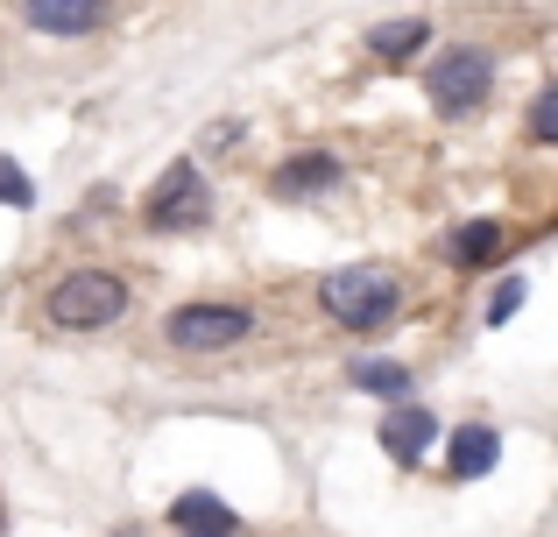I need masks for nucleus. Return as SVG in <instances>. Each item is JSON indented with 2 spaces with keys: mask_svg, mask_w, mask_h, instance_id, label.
<instances>
[{
  "mask_svg": "<svg viewBox=\"0 0 558 537\" xmlns=\"http://www.w3.org/2000/svg\"><path fill=\"white\" fill-rule=\"evenodd\" d=\"M332 184H340V156H332V149H298L290 163L269 170L276 198H318V192H332Z\"/></svg>",
  "mask_w": 558,
  "mask_h": 537,
  "instance_id": "nucleus-8",
  "label": "nucleus"
},
{
  "mask_svg": "<svg viewBox=\"0 0 558 537\" xmlns=\"http://www.w3.org/2000/svg\"><path fill=\"white\" fill-rule=\"evenodd\" d=\"M424 42H432V22H424V14H403V22H375L368 28V57L375 64H410Z\"/></svg>",
  "mask_w": 558,
  "mask_h": 537,
  "instance_id": "nucleus-11",
  "label": "nucleus"
},
{
  "mask_svg": "<svg viewBox=\"0 0 558 537\" xmlns=\"http://www.w3.org/2000/svg\"><path fill=\"white\" fill-rule=\"evenodd\" d=\"M113 537H142V530H113Z\"/></svg>",
  "mask_w": 558,
  "mask_h": 537,
  "instance_id": "nucleus-17",
  "label": "nucleus"
},
{
  "mask_svg": "<svg viewBox=\"0 0 558 537\" xmlns=\"http://www.w3.org/2000/svg\"><path fill=\"white\" fill-rule=\"evenodd\" d=\"M121 312H128V283H121V269H107V263H85V269L57 276L50 297H43V318H50L57 332H99Z\"/></svg>",
  "mask_w": 558,
  "mask_h": 537,
  "instance_id": "nucleus-2",
  "label": "nucleus"
},
{
  "mask_svg": "<svg viewBox=\"0 0 558 537\" xmlns=\"http://www.w3.org/2000/svg\"><path fill=\"white\" fill-rule=\"evenodd\" d=\"M488 93H495V50L488 42H446V50L432 57V71H424V99H432L438 121L481 113Z\"/></svg>",
  "mask_w": 558,
  "mask_h": 537,
  "instance_id": "nucleus-3",
  "label": "nucleus"
},
{
  "mask_svg": "<svg viewBox=\"0 0 558 537\" xmlns=\"http://www.w3.org/2000/svg\"><path fill=\"white\" fill-rule=\"evenodd\" d=\"M205 212H213V192H205L198 163H170L142 198V227H156V234H191V227H205Z\"/></svg>",
  "mask_w": 558,
  "mask_h": 537,
  "instance_id": "nucleus-5",
  "label": "nucleus"
},
{
  "mask_svg": "<svg viewBox=\"0 0 558 537\" xmlns=\"http://www.w3.org/2000/svg\"><path fill=\"white\" fill-rule=\"evenodd\" d=\"M178 537H205V530H178Z\"/></svg>",
  "mask_w": 558,
  "mask_h": 537,
  "instance_id": "nucleus-18",
  "label": "nucleus"
},
{
  "mask_svg": "<svg viewBox=\"0 0 558 537\" xmlns=\"http://www.w3.org/2000/svg\"><path fill=\"white\" fill-rule=\"evenodd\" d=\"M432 439H438V417L424 411V403H403V411L381 417V453H389L396 467H417V460L432 453Z\"/></svg>",
  "mask_w": 558,
  "mask_h": 537,
  "instance_id": "nucleus-9",
  "label": "nucleus"
},
{
  "mask_svg": "<svg viewBox=\"0 0 558 537\" xmlns=\"http://www.w3.org/2000/svg\"><path fill=\"white\" fill-rule=\"evenodd\" d=\"M495 460H502V431H495V425H460L446 439V474H452V481H481Z\"/></svg>",
  "mask_w": 558,
  "mask_h": 537,
  "instance_id": "nucleus-10",
  "label": "nucleus"
},
{
  "mask_svg": "<svg viewBox=\"0 0 558 537\" xmlns=\"http://www.w3.org/2000/svg\"><path fill=\"white\" fill-rule=\"evenodd\" d=\"M517 304H523V276H509V283H502V290L488 297V326H502V318L517 312Z\"/></svg>",
  "mask_w": 558,
  "mask_h": 537,
  "instance_id": "nucleus-16",
  "label": "nucleus"
},
{
  "mask_svg": "<svg viewBox=\"0 0 558 537\" xmlns=\"http://www.w3.org/2000/svg\"><path fill=\"white\" fill-rule=\"evenodd\" d=\"M531 142H558V93L551 85L531 99Z\"/></svg>",
  "mask_w": 558,
  "mask_h": 537,
  "instance_id": "nucleus-15",
  "label": "nucleus"
},
{
  "mask_svg": "<svg viewBox=\"0 0 558 537\" xmlns=\"http://www.w3.org/2000/svg\"><path fill=\"white\" fill-rule=\"evenodd\" d=\"M509 248H517L509 220H460V227L446 234V263H452V269H466V276L502 269V263H509Z\"/></svg>",
  "mask_w": 558,
  "mask_h": 537,
  "instance_id": "nucleus-6",
  "label": "nucleus"
},
{
  "mask_svg": "<svg viewBox=\"0 0 558 537\" xmlns=\"http://www.w3.org/2000/svg\"><path fill=\"white\" fill-rule=\"evenodd\" d=\"M22 22L43 36H93L113 22V0H22Z\"/></svg>",
  "mask_w": 558,
  "mask_h": 537,
  "instance_id": "nucleus-7",
  "label": "nucleus"
},
{
  "mask_svg": "<svg viewBox=\"0 0 558 537\" xmlns=\"http://www.w3.org/2000/svg\"><path fill=\"white\" fill-rule=\"evenodd\" d=\"M247 332H255V312H247V304H178V312L163 318V340L178 346V354H227Z\"/></svg>",
  "mask_w": 558,
  "mask_h": 537,
  "instance_id": "nucleus-4",
  "label": "nucleus"
},
{
  "mask_svg": "<svg viewBox=\"0 0 558 537\" xmlns=\"http://www.w3.org/2000/svg\"><path fill=\"white\" fill-rule=\"evenodd\" d=\"M0 206H14V212L36 206V184L22 178V163H14V156H0Z\"/></svg>",
  "mask_w": 558,
  "mask_h": 537,
  "instance_id": "nucleus-14",
  "label": "nucleus"
},
{
  "mask_svg": "<svg viewBox=\"0 0 558 537\" xmlns=\"http://www.w3.org/2000/svg\"><path fill=\"white\" fill-rule=\"evenodd\" d=\"M318 304L340 332H389L403 312V283L381 263H354V269H326L318 276Z\"/></svg>",
  "mask_w": 558,
  "mask_h": 537,
  "instance_id": "nucleus-1",
  "label": "nucleus"
},
{
  "mask_svg": "<svg viewBox=\"0 0 558 537\" xmlns=\"http://www.w3.org/2000/svg\"><path fill=\"white\" fill-rule=\"evenodd\" d=\"M170 530H205V537H233L241 530V516L227 510L219 496H205V488H191V496L170 502Z\"/></svg>",
  "mask_w": 558,
  "mask_h": 537,
  "instance_id": "nucleus-12",
  "label": "nucleus"
},
{
  "mask_svg": "<svg viewBox=\"0 0 558 537\" xmlns=\"http://www.w3.org/2000/svg\"><path fill=\"white\" fill-rule=\"evenodd\" d=\"M354 389H368V396H410V368L403 361H361L354 368Z\"/></svg>",
  "mask_w": 558,
  "mask_h": 537,
  "instance_id": "nucleus-13",
  "label": "nucleus"
}]
</instances>
